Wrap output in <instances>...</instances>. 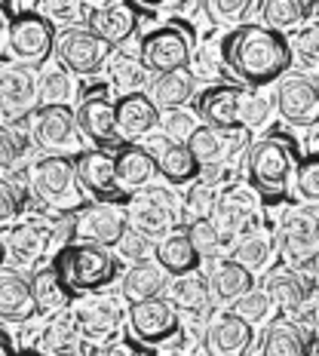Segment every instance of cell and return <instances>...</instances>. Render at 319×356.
Returning a JSON list of instances; mask_svg holds the SVG:
<instances>
[{
    "instance_id": "6da1fadb",
    "label": "cell",
    "mask_w": 319,
    "mask_h": 356,
    "mask_svg": "<svg viewBox=\"0 0 319 356\" xmlns=\"http://www.w3.org/2000/svg\"><path fill=\"white\" fill-rule=\"evenodd\" d=\"M218 53L224 71L236 83L255 89V92L283 80V74L292 68L288 37L270 31L258 22H246V25H236L234 31H227L218 43Z\"/></svg>"
},
{
    "instance_id": "7a4b0ae2",
    "label": "cell",
    "mask_w": 319,
    "mask_h": 356,
    "mask_svg": "<svg viewBox=\"0 0 319 356\" xmlns=\"http://www.w3.org/2000/svg\"><path fill=\"white\" fill-rule=\"evenodd\" d=\"M295 166H298V147L283 132H267L264 138H255L246 154V178L249 188L267 206L286 200L292 188Z\"/></svg>"
},
{
    "instance_id": "3957f363",
    "label": "cell",
    "mask_w": 319,
    "mask_h": 356,
    "mask_svg": "<svg viewBox=\"0 0 319 356\" xmlns=\"http://www.w3.org/2000/svg\"><path fill=\"white\" fill-rule=\"evenodd\" d=\"M53 267L74 301L95 292H105L123 273V261L114 252L101 246H89V243H68V246H62L53 258Z\"/></svg>"
},
{
    "instance_id": "277c9868",
    "label": "cell",
    "mask_w": 319,
    "mask_h": 356,
    "mask_svg": "<svg viewBox=\"0 0 319 356\" xmlns=\"http://www.w3.org/2000/svg\"><path fill=\"white\" fill-rule=\"evenodd\" d=\"M6 13V53L10 62L25 65V68H40L56 56V25L47 16L37 13V6H25V10H13L10 3H3Z\"/></svg>"
},
{
    "instance_id": "5b68a950",
    "label": "cell",
    "mask_w": 319,
    "mask_h": 356,
    "mask_svg": "<svg viewBox=\"0 0 319 356\" xmlns=\"http://www.w3.org/2000/svg\"><path fill=\"white\" fill-rule=\"evenodd\" d=\"M31 194L40 200L43 206L58 212L80 209V181H77V166L74 157H58V154H47L31 163Z\"/></svg>"
},
{
    "instance_id": "8992f818",
    "label": "cell",
    "mask_w": 319,
    "mask_h": 356,
    "mask_svg": "<svg viewBox=\"0 0 319 356\" xmlns=\"http://www.w3.org/2000/svg\"><path fill=\"white\" fill-rule=\"evenodd\" d=\"M190 56H194V34L190 28H181L175 22L154 28L138 40V62L151 77L184 71L190 65Z\"/></svg>"
},
{
    "instance_id": "52a82bcc",
    "label": "cell",
    "mask_w": 319,
    "mask_h": 356,
    "mask_svg": "<svg viewBox=\"0 0 319 356\" xmlns=\"http://www.w3.org/2000/svg\"><path fill=\"white\" fill-rule=\"evenodd\" d=\"M277 252L292 267H310L319 261V212L307 206H292L283 212L277 231Z\"/></svg>"
},
{
    "instance_id": "ba28073f",
    "label": "cell",
    "mask_w": 319,
    "mask_h": 356,
    "mask_svg": "<svg viewBox=\"0 0 319 356\" xmlns=\"http://www.w3.org/2000/svg\"><path fill=\"white\" fill-rule=\"evenodd\" d=\"M40 111V77L25 65H0V123L19 126Z\"/></svg>"
},
{
    "instance_id": "9c48e42d",
    "label": "cell",
    "mask_w": 319,
    "mask_h": 356,
    "mask_svg": "<svg viewBox=\"0 0 319 356\" xmlns=\"http://www.w3.org/2000/svg\"><path fill=\"white\" fill-rule=\"evenodd\" d=\"M126 325H129V338L145 347H166L181 338V314L166 298L129 304Z\"/></svg>"
},
{
    "instance_id": "30bf717a",
    "label": "cell",
    "mask_w": 319,
    "mask_h": 356,
    "mask_svg": "<svg viewBox=\"0 0 319 356\" xmlns=\"http://www.w3.org/2000/svg\"><path fill=\"white\" fill-rule=\"evenodd\" d=\"M114 56V47L86 28H62L56 37V58L68 74L95 77Z\"/></svg>"
},
{
    "instance_id": "8fae6325",
    "label": "cell",
    "mask_w": 319,
    "mask_h": 356,
    "mask_svg": "<svg viewBox=\"0 0 319 356\" xmlns=\"http://www.w3.org/2000/svg\"><path fill=\"white\" fill-rule=\"evenodd\" d=\"M74 120H77L80 138H86L99 151H117L123 145L114 126V102L108 95V86L86 89L77 111H74Z\"/></svg>"
},
{
    "instance_id": "7c38bea8",
    "label": "cell",
    "mask_w": 319,
    "mask_h": 356,
    "mask_svg": "<svg viewBox=\"0 0 319 356\" xmlns=\"http://www.w3.org/2000/svg\"><path fill=\"white\" fill-rule=\"evenodd\" d=\"M74 166H77L80 191L92 197L95 203H105V206H126V203L132 200V197L120 188V184H117L111 151L86 147V151L74 154Z\"/></svg>"
},
{
    "instance_id": "4fadbf2b",
    "label": "cell",
    "mask_w": 319,
    "mask_h": 356,
    "mask_svg": "<svg viewBox=\"0 0 319 356\" xmlns=\"http://www.w3.org/2000/svg\"><path fill=\"white\" fill-rule=\"evenodd\" d=\"M218 234L227 240L234 236H246L249 231H255L261 225V203H258V194L252 188H240V184H227L221 188L218 206H215L212 215Z\"/></svg>"
},
{
    "instance_id": "5bb4252c",
    "label": "cell",
    "mask_w": 319,
    "mask_h": 356,
    "mask_svg": "<svg viewBox=\"0 0 319 356\" xmlns=\"http://www.w3.org/2000/svg\"><path fill=\"white\" fill-rule=\"evenodd\" d=\"M277 114L283 117L288 126L298 129H313L319 123V86L307 74H288L279 80L277 95H273Z\"/></svg>"
},
{
    "instance_id": "9a60e30c",
    "label": "cell",
    "mask_w": 319,
    "mask_h": 356,
    "mask_svg": "<svg viewBox=\"0 0 319 356\" xmlns=\"http://www.w3.org/2000/svg\"><path fill=\"white\" fill-rule=\"evenodd\" d=\"M31 142L34 147H40L47 154H58V157H68L71 151L80 154V129L71 105L37 111L31 117Z\"/></svg>"
},
{
    "instance_id": "2e32d148",
    "label": "cell",
    "mask_w": 319,
    "mask_h": 356,
    "mask_svg": "<svg viewBox=\"0 0 319 356\" xmlns=\"http://www.w3.org/2000/svg\"><path fill=\"white\" fill-rule=\"evenodd\" d=\"M126 218H129L132 231L160 243L175 231L178 215L166 191H145V194H132V200L126 203Z\"/></svg>"
},
{
    "instance_id": "e0dca14e",
    "label": "cell",
    "mask_w": 319,
    "mask_h": 356,
    "mask_svg": "<svg viewBox=\"0 0 319 356\" xmlns=\"http://www.w3.org/2000/svg\"><path fill=\"white\" fill-rule=\"evenodd\" d=\"M80 19L86 22V31H92L95 37H101L111 47H120V43L132 40L138 31V13L136 3H80Z\"/></svg>"
},
{
    "instance_id": "ac0fdd59",
    "label": "cell",
    "mask_w": 319,
    "mask_h": 356,
    "mask_svg": "<svg viewBox=\"0 0 319 356\" xmlns=\"http://www.w3.org/2000/svg\"><path fill=\"white\" fill-rule=\"evenodd\" d=\"M129 227L126 218V206H105V203H92L83 206L77 212V227H74V240L89 243V246H101L111 249L120 243V236Z\"/></svg>"
},
{
    "instance_id": "d6986e66",
    "label": "cell",
    "mask_w": 319,
    "mask_h": 356,
    "mask_svg": "<svg viewBox=\"0 0 319 356\" xmlns=\"http://www.w3.org/2000/svg\"><path fill=\"white\" fill-rule=\"evenodd\" d=\"M243 95H246V89H240L236 83H212L194 95V117L199 120V126L236 129Z\"/></svg>"
},
{
    "instance_id": "ffe728a7",
    "label": "cell",
    "mask_w": 319,
    "mask_h": 356,
    "mask_svg": "<svg viewBox=\"0 0 319 356\" xmlns=\"http://www.w3.org/2000/svg\"><path fill=\"white\" fill-rule=\"evenodd\" d=\"M74 320L80 325V335L86 344H101L111 341L126 323V310L120 307L117 298L99 295V298H86L74 307Z\"/></svg>"
},
{
    "instance_id": "44dd1931",
    "label": "cell",
    "mask_w": 319,
    "mask_h": 356,
    "mask_svg": "<svg viewBox=\"0 0 319 356\" xmlns=\"http://www.w3.org/2000/svg\"><path fill=\"white\" fill-rule=\"evenodd\" d=\"M255 344V329L243 323L234 310H218L203 332V347L209 356H246Z\"/></svg>"
},
{
    "instance_id": "7402d4cb",
    "label": "cell",
    "mask_w": 319,
    "mask_h": 356,
    "mask_svg": "<svg viewBox=\"0 0 319 356\" xmlns=\"http://www.w3.org/2000/svg\"><path fill=\"white\" fill-rule=\"evenodd\" d=\"M114 126L123 145H138V138L151 136L160 126V111L147 99V92L120 95L114 102Z\"/></svg>"
},
{
    "instance_id": "603a6c76",
    "label": "cell",
    "mask_w": 319,
    "mask_h": 356,
    "mask_svg": "<svg viewBox=\"0 0 319 356\" xmlns=\"http://www.w3.org/2000/svg\"><path fill=\"white\" fill-rule=\"evenodd\" d=\"M37 314L40 310H37V301H34L31 277L0 267V320L22 325V323H31Z\"/></svg>"
},
{
    "instance_id": "cb8c5ba5",
    "label": "cell",
    "mask_w": 319,
    "mask_h": 356,
    "mask_svg": "<svg viewBox=\"0 0 319 356\" xmlns=\"http://www.w3.org/2000/svg\"><path fill=\"white\" fill-rule=\"evenodd\" d=\"M111 160H114L117 184L129 197L136 191L147 188L154 181V175H157V157L142 145H120L117 151H111Z\"/></svg>"
},
{
    "instance_id": "d4e9b609",
    "label": "cell",
    "mask_w": 319,
    "mask_h": 356,
    "mask_svg": "<svg viewBox=\"0 0 319 356\" xmlns=\"http://www.w3.org/2000/svg\"><path fill=\"white\" fill-rule=\"evenodd\" d=\"M49 243H53V231H49V221H28V225H16L3 234V249L6 258L13 264H37L47 255Z\"/></svg>"
},
{
    "instance_id": "484cf974",
    "label": "cell",
    "mask_w": 319,
    "mask_h": 356,
    "mask_svg": "<svg viewBox=\"0 0 319 356\" xmlns=\"http://www.w3.org/2000/svg\"><path fill=\"white\" fill-rule=\"evenodd\" d=\"M307 286L310 283L298 270H292V267H277V270L267 273L261 289L267 298H270L273 310H279V314H298V310H304L310 295H313V289H307Z\"/></svg>"
},
{
    "instance_id": "4316f807",
    "label": "cell",
    "mask_w": 319,
    "mask_h": 356,
    "mask_svg": "<svg viewBox=\"0 0 319 356\" xmlns=\"http://www.w3.org/2000/svg\"><path fill=\"white\" fill-rule=\"evenodd\" d=\"M166 301L172 304L184 320H188V316H206L215 298H212L209 280L199 277V273H188V277H172L169 280Z\"/></svg>"
},
{
    "instance_id": "83f0119b",
    "label": "cell",
    "mask_w": 319,
    "mask_h": 356,
    "mask_svg": "<svg viewBox=\"0 0 319 356\" xmlns=\"http://www.w3.org/2000/svg\"><path fill=\"white\" fill-rule=\"evenodd\" d=\"M169 273L163 270L157 261H136L129 270L123 273L120 280V292L129 304H142V301H154V298H163L169 286Z\"/></svg>"
},
{
    "instance_id": "f1b7e54d",
    "label": "cell",
    "mask_w": 319,
    "mask_h": 356,
    "mask_svg": "<svg viewBox=\"0 0 319 356\" xmlns=\"http://www.w3.org/2000/svg\"><path fill=\"white\" fill-rule=\"evenodd\" d=\"M194 95H197V80L188 68L151 77V86H147V99L154 102L157 111H178L188 102H194Z\"/></svg>"
},
{
    "instance_id": "f546056e",
    "label": "cell",
    "mask_w": 319,
    "mask_h": 356,
    "mask_svg": "<svg viewBox=\"0 0 319 356\" xmlns=\"http://www.w3.org/2000/svg\"><path fill=\"white\" fill-rule=\"evenodd\" d=\"M154 261H157L169 277H188V273H197L203 267V258L197 255L194 243L188 240L184 231H172L166 240L157 243L154 249Z\"/></svg>"
},
{
    "instance_id": "4dcf8cb0",
    "label": "cell",
    "mask_w": 319,
    "mask_h": 356,
    "mask_svg": "<svg viewBox=\"0 0 319 356\" xmlns=\"http://www.w3.org/2000/svg\"><path fill=\"white\" fill-rule=\"evenodd\" d=\"M209 289H212V298L221 304H234L240 301L243 295H249L255 289V277L240 267L231 258H215L212 261V273H209Z\"/></svg>"
},
{
    "instance_id": "1f68e13d",
    "label": "cell",
    "mask_w": 319,
    "mask_h": 356,
    "mask_svg": "<svg viewBox=\"0 0 319 356\" xmlns=\"http://www.w3.org/2000/svg\"><path fill=\"white\" fill-rule=\"evenodd\" d=\"M154 157H157V175L166 184H172V188H190V184L199 181V175H203V166L194 160L188 145L166 142L163 151L154 154Z\"/></svg>"
},
{
    "instance_id": "d6a6232c",
    "label": "cell",
    "mask_w": 319,
    "mask_h": 356,
    "mask_svg": "<svg viewBox=\"0 0 319 356\" xmlns=\"http://www.w3.org/2000/svg\"><path fill=\"white\" fill-rule=\"evenodd\" d=\"M307 329L295 320H273L261 335V356H310Z\"/></svg>"
},
{
    "instance_id": "836d02e7",
    "label": "cell",
    "mask_w": 319,
    "mask_h": 356,
    "mask_svg": "<svg viewBox=\"0 0 319 356\" xmlns=\"http://www.w3.org/2000/svg\"><path fill=\"white\" fill-rule=\"evenodd\" d=\"M40 344L47 356H83L86 353V341L80 335V325L74 320L71 307L53 316V323L43 329Z\"/></svg>"
},
{
    "instance_id": "e575fe53",
    "label": "cell",
    "mask_w": 319,
    "mask_h": 356,
    "mask_svg": "<svg viewBox=\"0 0 319 356\" xmlns=\"http://www.w3.org/2000/svg\"><path fill=\"white\" fill-rule=\"evenodd\" d=\"M273 255H277V240H273V234L267 231L264 225H258L255 231H249L246 236H240V240H236L231 261H236L240 267H246L252 277H258V273H264L267 267H270Z\"/></svg>"
},
{
    "instance_id": "d590c367",
    "label": "cell",
    "mask_w": 319,
    "mask_h": 356,
    "mask_svg": "<svg viewBox=\"0 0 319 356\" xmlns=\"http://www.w3.org/2000/svg\"><path fill=\"white\" fill-rule=\"evenodd\" d=\"M105 71H108V86L120 89V95L147 92V86H151V74L145 71V65L132 53H114L108 58Z\"/></svg>"
},
{
    "instance_id": "8d00e7d4",
    "label": "cell",
    "mask_w": 319,
    "mask_h": 356,
    "mask_svg": "<svg viewBox=\"0 0 319 356\" xmlns=\"http://www.w3.org/2000/svg\"><path fill=\"white\" fill-rule=\"evenodd\" d=\"M261 13V25L277 34H286L298 28L304 19L313 16V3L310 0H261L258 6Z\"/></svg>"
},
{
    "instance_id": "74e56055",
    "label": "cell",
    "mask_w": 319,
    "mask_h": 356,
    "mask_svg": "<svg viewBox=\"0 0 319 356\" xmlns=\"http://www.w3.org/2000/svg\"><path fill=\"white\" fill-rule=\"evenodd\" d=\"M31 289H34V301H37V310H40V314L56 316L74 304V298L68 295V289L62 286V280H58L53 264H47V267H40V270L31 273Z\"/></svg>"
},
{
    "instance_id": "f35d334b",
    "label": "cell",
    "mask_w": 319,
    "mask_h": 356,
    "mask_svg": "<svg viewBox=\"0 0 319 356\" xmlns=\"http://www.w3.org/2000/svg\"><path fill=\"white\" fill-rule=\"evenodd\" d=\"M34 142L28 136H22L16 126L0 123V169L13 172V169H25L28 157H31Z\"/></svg>"
},
{
    "instance_id": "ab89813d",
    "label": "cell",
    "mask_w": 319,
    "mask_h": 356,
    "mask_svg": "<svg viewBox=\"0 0 319 356\" xmlns=\"http://www.w3.org/2000/svg\"><path fill=\"white\" fill-rule=\"evenodd\" d=\"M295 194L307 209H319V154L298 157L295 166Z\"/></svg>"
},
{
    "instance_id": "60d3db41",
    "label": "cell",
    "mask_w": 319,
    "mask_h": 356,
    "mask_svg": "<svg viewBox=\"0 0 319 356\" xmlns=\"http://www.w3.org/2000/svg\"><path fill=\"white\" fill-rule=\"evenodd\" d=\"M184 234H188V240L194 243L197 255L203 258V261H215V258H218V252H221V246H224V236L218 234V227H215L212 218L188 221Z\"/></svg>"
},
{
    "instance_id": "b9f144b4",
    "label": "cell",
    "mask_w": 319,
    "mask_h": 356,
    "mask_svg": "<svg viewBox=\"0 0 319 356\" xmlns=\"http://www.w3.org/2000/svg\"><path fill=\"white\" fill-rule=\"evenodd\" d=\"M74 99V80L71 74L56 65L40 77V108H56V105H71Z\"/></svg>"
},
{
    "instance_id": "7bdbcfd3",
    "label": "cell",
    "mask_w": 319,
    "mask_h": 356,
    "mask_svg": "<svg viewBox=\"0 0 319 356\" xmlns=\"http://www.w3.org/2000/svg\"><path fill=\"white\" fill-rule=\"evenodd\" d=\"M292 62H298L304 71H319V22H310L295 37H288Z\"/></svg>"
},
{
    "instance_id": "ee69618b",
    "label": "cell",
    "mask_w": 319,
    "mask_h": 356,
    "mask_svg": "<svg viewBox=\"0 0 319 356\" xmlns=\"http://www.w3.org/2000/svg\"><path fill=\"white\" fill-rule=\"evenodd\" d=\"M218 197H221V188L206 184V181H194L188 188V194H184V212H188V221L212 218L215 206H218Z\"/></svg>"
},
{
    "instance_id": "f6af8a7d",
    "label": "cell",
    "mask_w": 319,
    "mask_h": 356,
    "mask_svg": "<svg viewBox=\"0 0 319 356\" xmlns=\"http://www.w3.org/2000/svg\"><path fill=\"white\" fill-rule=\"evenodd\" d=\"M231 310L240 316L243 323H249L252 329H255V325H264L273 316V304L264 295V289H252L249 295H243L240 301H234Z\"/></svg>"
},
{
    "instance_id": "bcb514c9",
    "label": "cell",
    "mask_w": 319,
    "mask_h": 356,
    "mask_svg": "<svg viewBox=\"0 0 319 356\" xmlns=\"http://www.w3.org/2000/svg\"><path fill=\"white\" fill-rule=\"evenodd\" d=\"M160 126H163V136H166V142L184 145L197 132L199 120L194 117V111L178 108V111H166V117H160Z\"/></svg>"
},
{
    "instance_id": "7dc6e473",
    "label": "cell",
    "mask_w": 319,
    "mask_h": 356,
    "mask_svg": "<svg viewBox=\"0 0 319 356\" xmlns=\"http://www.w3.org/2000/svg\"><path fill=\"white\" fill-rule=\"evenodd\" d=\"M25 191L19 188L13 178L0 175V225H13L22 212H25Z\"/></svg>"
},
{
    "instance_id": "c3c4849f",
    "label": "cell",
    "mask_w": 319,
    "mask_h": 356,
    "mask_svg": "<svg viewBox=\"0 0 319 356\" xmlns=\"http://www.w3.org/2000/svg\"><path fill=\"white\" fill-rule=\"evenodd\" d=\"M270 117V99L264 92H246L243 95V105H240V126L243 129H258V126L267 123Z\"/></svg>"
},
{
    "instance_id": "681fc988",
    "label": "cell",
    "mask_w": 319,
    "mask_h": 356,
    "mask_svg": "<svg viewBox=\"0 0 319 356\" xmlns=\"http://www.w3.org/2000/svg\"><path fill=\"white\" fill-rule=\"evenodd\" d=\"M258 6H261V0L258 3H252V0H212V3H206V13H212V19H218V22L236 25L249 13H258Z\"/></svg>"
},
{
    "instance_id": "f907efd6",
    "label": "cell",
    "mask_w": 319,
    "mask_h": 356,
    "mask_svg": "<svg viewBox=\"0 0 319 356\" xmlns=\"http://www.w3.org/2000/svg\"><path fill=\"white\" fill-rule=\"evenodd\" d=\"M117 258L120 261H145L147 252H151V240L147 236H142L138 231H132V227H126V234L120 236V243H117Z\"/></svg>"
},
{
    "instance_id": "816d5d0a",
    "label": "cell",
    "mask_w": 319,
    "mask_h": 356,
    "mask_svg": "<svg viewBox=\"0 0 319 356\" xmlns=\"http://www.w3.org/2000/svg\"><path fill=\"white\" fill-rule=\"evenodd\" d=\"M83 356H138V344L132 338L123 341H101V344H86Z\"/></svg>"
},
{
    "instance_id": "f5cc1de1",
    "label": "cell",
    "mask_w": 319,
    "mask_h": 356,
    "mask_svg": "<svg viewBox=\"0 0 319 356\" xmlns=\"http://www.w3.org/2000/svg\"><path fill=\"white\" fill-rule=\"evenodd\" d=\"M37 13L40 16H47L53 25H58V22H74L80 19V3H37Z\"/></svg>"
},
{
    "instance_id": "db71d44e",
    "label": "cell",
    "mask_w": 319,
    "mask_h": 356,
    "mask_svg": "<svg viewBox=\"0 0 319 356\" xmlns=\"http://www.w3.org/2000/svg\"><path fill=\"white\" fill-rule=\"evenodd\" d=\"M221 58V53H218ZM218 58H215V53H209V47H199L194 56H190V65H197L194 71V77H215L218 74Z\"/></svg>"
},
{
    "instance_id": "11a10c76",
    "label": "cell",
    "mask_w": 319,
    "mask_h": 356,
    "mask_svg": "<svg viewBox=\"0 0 319 356\" xmlns=\"http://www.w3.org/2000/svg\"><path fill=\"white\" fill-rule=\"evenodd\" d=\"M3 37H6V13H3V3H0V47H3Z\"/></svg>"
},
{
    "instance_id": "9f6ffc18",
    "label": "cell",
    "mask_w": 319,
    "mask_h": 356,
    "mask_svg": "<svg viewBox=\"0 0 319 356\" xmlns=\"http://www.w3.org/2000/svg\"><path fill=\"white\" fill-rule=\"evenodd\" d=\"M13 356H47L43 350H19V353H13Z\"/></svg>"
},
{
    "instance_id": "6f0895ef",
    "label": "cell",
    "mask_w": 319,
    "mask_h": 356,
    "mask_svg": "<svg viewBox=\"0 0 319 356\" xmlns=\"http://www.w3.org/2000/svg\"><path fill=\"white\" fill-rule=\"evenodd\" d=\"M0 356H13V353H10V344H6L3 338H0Z\"/></svg>"
},
{
    "instance_id": "680465c9",
    "label": "cell",
    "mask_w": 319,
    "mask_h": 356,
    "mask_svg": "<svg viewBox=\"0 0 319 356\" xmlns=\"http://www.w3.org/2000/svg\"><path fill=\"white\" fill-rule=\"evenodd\" d=\"M6 261V249H3V234H0V264Z\"/></svg>"
},
{
    "instance_id": "91938a15",
    "label": "cell",
    "mask_w": 319,
    "mask_h": 356,
    "mask_svg": "<svg viewBox=\"0 0 319 356\" xmlns=\"http://www.w3.org/2000/svg\"><path fill=\"white\" fill-rule=\"evenodd\" d=\"M313 329L319 332V310H313Z\"/></svg>"
},
{
    "instance_id": "94428289",
    "label": "cell",
    "mask_w": 319,
    "mask_h": 356,
    "mask_svg": "<svg viewBox=\"0 0 319 356\" xmlns=\"http://www.w3.org/2000/svg\"><path fill=\"white\" fill-rule=\"evenodd\" d=\"M316 280H319V261H316Z\"/></svg>"
},
{
    "instance_id": "6125c7cd",
    "label": "cell",
    "mask_w": 319,
    "mask_h": 356,
    "mask_svg": "<svg viewBox=\"0 0 319 356\" xmlns=\"http://www.w3.org/2000/svg\"><path fill=\"white\" fill-rule=\"evenodd\" d=\"M316 86H319V80H316Z\"/></svg>"
}]
</instances>
